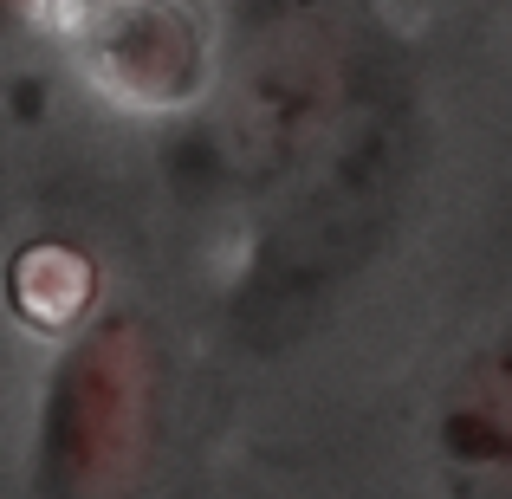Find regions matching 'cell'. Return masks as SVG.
Instances as JSON below:
<instances>
[{"mask_svg":"<svg viewBox=\"0 0 512 499\" xmlns=\"http://www.w3.org/2000/svg\"><path fill=\"white\" fill-rule=\"evenodd\" d=\"M422 175V104L389 52H370L350 111L292 182L260 201L221 325L247 357H286L344 312V299L396 247Z\"/></svg>","mask_w":512,"mask_h":499,"instance_id":"6da1fadb","label":"cell"},{"mask_svg":"<svg viewBox=\"0 0 512 499\" xmlns=\"http://www.w3.org/2000/svg\"><path fill=\"white\" fill-rule=\"evenodd\" d=\"M175 363L150 305L98 299L59 331L26 428V499H143L169 448Z\"/></svg>","mask_w":512,"mask_h":499,"instance_id":"7a4b0ae2","label":"cell"},{"mask_svg":"<svg viewBox=\"0 0 512 499\" xmlns=\"http://www.w3.org/2000/svg\"><path fill=\"white\" fill-rule=\"evenodd\" d=\"M370 46L338 0H266L201 104V182L240 201H266L292 182L350 111Z\"/></svg>","mask_w":512,"mask_h":499,"instance_id":"3957f363","label":"cell"},{"mask_svg":"<svg viewBox=\"0 0 512 499\" xmlns=\"http://www.w3.org/2000/svg\"><path fill=\"white\" fill-rule=\"evenodd\" d=\"M422 454L441 499H512V318L454 350L428 396Z\"/></svg>","mask_w":512,"mask_h":499,"instance_id":"277c9868","label":"cell"},{"mask_svg":"<svg viewBox=\"0 0 512 499\" xmlns=\"http://www.w3.org/2000/svg\"><path fill=\"white\" fill-rule=\"evenodd\" d=\"M85 65L130 111H201L214 91V39L195 0H111L85 39Z\"/></svg>","mask_w":512,"mask_h":499,"instance_id":"5b68a950","label":"cell"}]
</instances>
